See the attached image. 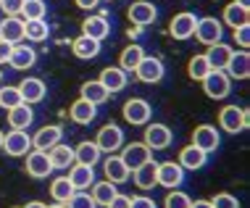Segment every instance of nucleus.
Returning <instances> with one entry per match:
<instances>
[{
	"instance_id": "obj_10",
	"label": "nucleus",
	"mask_w": 250,
	"mask_h": 208,
	"mask_svg": "<svg viewBox=\"0 0 250 208\" xmlns=\"http://www.w3.org/2000/svg\"><path fill=\"white\" fill-rule=\"evenodd\" d=\"M134 74H137V79L140 82H145V84H155V82H161L164 79V63H161V58H153V56H145L143 61L137 63V69H134Z\"/></svg>"
},
{
	"instance_id": "obj_36",
	"label": "nucleus",
	"mask_w": 250,
	"mask_h": 208,
	"mask_svg": "<svg viewBox=\"0 0 250 208\" xmlns=\"http://www.w3.org/2000/svg\"><path fill=\"white\" fill-rule=\"evenodd\" d=\"M116 192H119L116 185L108 182V179H103V182H92V200H95L98 206H108Z\"/></svg>"
},
{
	"instance_id": "obj_23",
	"label": "nucleus",
	"mask_w": 250,
	"mask_h": 208,
	"mask_svg": "<svg viewBox=\"0 0 250 208\" xmlns=\"http://www.w3.org/2000/svg\"><path fill=\"white\" fill-rule=\"evenodd\" d=\"M35 61H37L35 48H29V45H13L11 58H8V63L13 66V69L26 71V69H32V66H35Z\"/></svg>"
},
{
	"instance_id": "obj_12",
	"label": "nucleus",
	"mask_w": 250,
	"mask_h": 208,
	"mask_svg": "<svg viewBox=\"0 0 250 208\" xmlns=\"http://www.w3.org/2000/svg\"><path fill=\"white\" fill-rule=\"evenodd\" d=\"M195 24H198L195 13L182 11V13H177V16L171 19V24H168V35H171L174 40H190L195 35Z\"/></svg>"
},
{
	"instance_id": "obj_49",
	"label": "nucleus",
	"mask_w": 250,
	"mask_h": 208,
	"mask_svg": "<svg viewBox=\"0 0 250 208\" xmlns=\"http://www.w3.org/2000/svg\"><path fill=\"white\" fill-rule=\"evenodd\" d=\"M74 3H77L82 11H92V8H98V3H100V0H74Z\"/></svg>"
},
{
	"instance_id": "obj_14",
	"label": "nucleus",
	"mask_w": 250,
	"mask_h": 208,
	"mask_svg": "<svg viewBox=\"0 0 250 208\" xmlns=\"http://www.w3.org/2000/svg\"><path fill=\"white\" fill-rule=\"evenodd\" d=\"M103 171H105V179L113 185H124L126 179L132 177V171L126 169V164L121 161V156H113V153H108V158L103 161Z\"/></svg>"
},
{
	"instance_id": "obj_15",
	"label": "nucleus",
	"mask_w": 250,
	"mask_h": 208,
	"mask_svg": "<svg viewBox=\"0 0 250 208\" xmlns=\"http://www.w3.org/2000/svg\"><path fill=\"white\" fill-rule=\"evenodd\" d=\"M229 79H248L250 77V53L248 50H237L229 56V61L224 66Z\"/></svg>"
},
{
	"instance_id": "obj_29",
	"label": "nucleus",
	"mask_w": 250,
	"mask_h": 208,
	"mask_svg": "<svg viewBox=\"0 0 250 208\" xmlns=\"http://www.w3.org/2000/svg\"><path fill=\"white\" fill-rule=\"evenodd\" d=\"M155 171H158V164H155L153 158L145 161L143 166L134 169V185H137L140 190H153L155 187Z\"/></svg>"
},
{
	"instance_id": "obj_2",
	"label": "nucleus",
	"mask_w": 250,
	"mask_h": 208,
	"mask_svg": "<svg viewBox=\"0 0 250 208\" xmlns=\"http://www.w3.org/2000/svg\"><path fill=\"white\" fill-rule=\"evenodd\" d=\"M250 124V116L248 111H242L240 105H224L219 113V126L229 135H237V132H245Z\"/></svg>"
},
{
	"instance_id": "obj_47",
	"label": "nucleus",
	"mask_w": 250,
	"mask_h": 208,
	"mask_svg": "<svg viewBox=\"0 0 250 208\" xmlns=\"http://www.w3.org/2000/svg\"><path fill=\"white\" fill-rule=\"evenodd\" d=\"M129 208H158V206H155V200H153V198L137 195V198H132V206H129Z\"/></svg>"
},
{
	"instance_id": "obj_18",
	"label": "nucleus",
	"mask_w": 250,
	"mask_h": 208,
	"mask_svg": "<svg viewBox=\"0 0 250 208\" xmlns=\"http://www.w3.org/2000/svg\"><path fill=\"white\" fill-rule=\"evenodd\" d=\"M19 92H21V100H24V103L32 105V103H40V100H45V92H48V87H45L42 79L26 77L24 82H19Z\"/></svg>"
},
{
	"instance_id": "obj_22",
	"label": "nucleus",
	"mask_w": 250,
	"mask_h": 208,
	"mask_svg": "<svg viewBox=\"0 0 250 208\" xmlns=\"http://www.w3.org/2000/svg\"><path fill=\"white\" fill-rule=\"evenodd\" d=\"M0 40H5V42H11V45L21 42L24 40V19L5 16L3 21H0Z\"/></svg>"
},
{
	"instance_id": "obj_28",
	"label": "nucleus",
	"mask_w": 250,
	"mask_h": 208,
	"mask_svg": "<svg viewBox=\"0 0 250 208\" xmlns=\"http://www.w3.org/2000/svg\"><path fill=\"white\" fill-rule=\"evenodd\" d=\"M71 53L77 58H82V61H90V58H95L100 53V42L98 40H90V37L79 35L77 40H71Z\"/></svg>"
},
{
	"instance_id": "obj_20",
	"label": "nucleus",
	"mask_w": 250,
	"mask_h": 208,
	"mask_svg": "<svg viewBox=\"0 0 250 208\" xmlns=\"http://www.w3.org/2000/svg\"><path fill=\"white\" fill-rule=\"evenodd\" d=\"M82 35L90 37V40H98V42H103V40L111 35V21H108L105 16H90L82 21Z\"/></svg>"
},
{
	"instance_id": "obj_4",
	"label": "nucleus",
	"mask_w": 250,
	"mask_h": 208,
	"mask_svg": "<svg viewBox=\"0 0 250 208\" xmlns=\"http://www.w3.org/2000/svg\"><path fill=\"white\" fill-rule=\"evenodd\" d=\"M95 145L100 147V153H116L124 147V129L116 124H105V126H100V132H98V137H95Z\"/></svg>"
},
{
	"instance_id": "obj_55",
	"label": "nucleus",
	"mask_w": 250,
	"mask_h": 208,
	"mask_svg": "<svg viewBox=\"0 0 250 208\" xmlns=\"http://www.w3.org/2000/svg\"><path fill=\"white\" fill-rule=\"evenodd\" d=\"M0 79H3V71H0Z\"/></svg>"
},
{
	"instance_id": "obj_11",
	"label": "nucleus",
	"mask_w": 250,
	"mask_h": 208,
	"mask_svg": "<svg viewBox=\"0 0 250 208\" xmlns=\"http://www.w3.org/2000/svg\"><path fill=\"white\" fill-rule=\"evenodd\" d=\"M171 129H168L166 124H147L145 126V140L143 143L150 147V150H166L168 145H171Z\"/></svg>"
},
{
	"instance_id": "obj_26",
	"label": "nucleus",
	"mask_w": 250,
	"mask_h": 208,
	"mask_svg": "<svg viewBox=\"0 0 250 208\" xmlns=\"http://www.w3.org/2000/svg\"><path fill=\"white\" fill-rule=\"evenodd\" d=\"M100 147L95 145V140H84V143H79L77 147H74V164H84V166H95L100 161Z\"/></svg>"
},
{
	"instance_id": "obj_31",
	"label": "nucleus",
	"mask_w": 250,
	"mask_h": 208,
	"mask_svg": "<svg viewBox=\"0 0 250 208\" xmlns=\"http://www.w3.org/2000/svg\"><path fill=\"white\" fill-rule=\"evenodd\" d=\"M232 53H234V50L229 48V45L216 42V45H208V50L203 53V56H206V61H208V63H211V69H224Z\"/></svg>"
},
{
	"instance_id": "obj_8",
	"label": "nucleus",
	"mask_w": 250,
	"mask_h": 208,
	"mask_svg": "<svg viewBox=\"0 0 250 208\" xmlns=\"http://www.w3.org/2000/svg\"><path fill=\"white\" fill-rule=\"evenodd\" d=\"M3 150L13 158H21L32 150V137L26 135V129H11L8 135H3Z\"/></svg>"
},
{
	"instance_id": "obj_16",
	"label": "nucleus",
	"mask_w": 250,
	"mask_h": 208,
	"mask_svg": "<svg viewBox=\"0 0 250 208\" xmlns=\"http://www.w3.org/2000/svg\"><path fill=\"white\" fill-rule=\"evenodd\" d=\"M126 16H129V21L134 26H147L155 21V16H158V11H155L153 3H147V0H137V3L129 5V11H126Z\"/></svg>"
},
{
	"instance_id": "obj_48",
	"label": "nucleus",
	"mask_w": 250,
	"mask_h": 208,
	"mask_svg": "<svg viewBox=\"0 0 250 208\" xmlns=\"http://www.w3.org/2000/svg\"><path fill=\"white\" fill-rule=\"evenodd\" d=\"M11 50H13V45H11V42H5V40H0V63H8Z\"/></svg>"
},
{
	"instance_id": "obj_21",
	"label": "nucleus",
	"mask_w": 250,
	"mask_h": 208,
	"mask_svg": "<svg viewBox=\"0 0 250 208\" xmlns=\"http://www.w3.org/2000/svg\"><path fill=\"white\" fill-rule=\"evenodd\" d=\"M98 82L105 87L108 92H121L126 87V71L124 69H119V66H108V69L100 71V77H98Z\"/></svg>"
},
{
	"instance_id": "obj_9",
	"label": "nucleus",
	"mask_w": 250,
	"mask_h": 208,
	"mask_svg": "<svg viewBox=\"0 0 250 208\" xmlns=\"http://www.w3.org/2000/svg\"><path fill=\"white\" fill-rule=\"evenodd\" d=\"M192 145L195 147H200L203 153H213V150H219V145H221V135H219V129L211 124H200V126H195V132H192Z\"/></svg>"
},
{
	"instance_id": "obj_3",
	"label": "nucleus",
	"mask_w": 250,
	"mask_h": 208,
	"mask_svg": "<svg viewBox=\"0 0 250 208\" xmlns=\"http://www.w3.org/2000/svg\"><path fill=\"white\" fill-rule=\"evenodd\" d=\"M192 37H198V42H203L206 48L208 45H216V42H221V37H224V24H221L219 19H213V16L198 19Z\"/></svg>"
},
{
	"instance_id": "obj_27",
	"label": "nucleus",
	"mask_w": 250,
	"mask_h": 208,
	"mask_svg": "<svg viewBox=\"0 0 250 208\" xmlns=\"http://www.w3.org/2000/svg\"><path fill=\"white\" fill-rule=\"evenodd\" d=\"M69 116H71L74 124H90V122H95V116H98V105H92V103H87V100L79 98L71 103Z\"/></svg>"
},
{
	"instance_id": "obj_45",
	"label": "nucleus",
	"mask_w": 250,
	"mask_h": 208,
	"mask_svg": "<svg viewBox=\"0 0 250 208\" xmlns=\"http://www.w3.org/2000/svg\"><path fill=\"white\" fill-rule=\"evenodd\" d=\"M21 5H24V0H0V8H3L5 16H19Z\"/></svg>"
},
{
	"instance_id": "obj_34",
	"label": "nucleus",
	"mask_w": 250,
	"mask_h": 208,
	"mask_svg": "<svg viewBox=\"0 0 250 208\" xmlns=\"http://www.w3.org/2000/svg\"><path fill=\"white\" fill-rule=\"evenodd\" d=\"M24 37L32 40V42H42V40L50 37V26L45 19H37V21H24Z\"/></svg>"
},
{
	"instance_id": "obj_46",
	"label": "nucleus",
	"mask_w": 250,
	"mask_h": 208,
	"mask_svg": "<svg viewBox=\"0 0 250 208\" xmlns=\"http://www.w3.org/2000/svg\"><path fill=\"white\" fill-rule=\"evenodd\" d=\"M132 206V198L129 195H121V192H116V195L111 198V203H108L105 208H129Z\"/></svg>"
},
{
	"instance_id": "obj_24",
	"label": "nucleus",
	"mask_w": 250,
	"mask_h": 208,
	"mask_svg": "<svg viewBox=\"0 0 250 208\" xmlns=\"http://www.w3.org/2000/svg\"><path fill=\"white\" fill-rule=\"evenodd\" d=\"M206 161H208V153H203L200 147H195L192 143L187 147H182V153H179V166H182V169L198 171V169L206 166Z\"/></svg>"
},
{
	"instance_id": "obj_33",
	"label": "nucleus",
	"mask_w": 250,
	"mask_h": 208,
	"mask_svg": "<svg viewBox=\"0 0 250 208\" xmlns=\"http://www.w3.org/2000/svg\"><path fill=\"white\" fill-rule=\"evenodd\" d=\"M145 58V50L140 48V45H126L124 50H121V56H119V69H124L126 74L137 69V63Z\"/></svg>"
},
{
	"instance_id": "obj_54",
	"label": "nucleus",
	"mask_w": 250,
	"mask_h": 208,
	"mask_svg": "<svg viewBox=\"0 0 250 208\" xmlns=\"http://www.w3.org/2000/svg\"><path fill=\"white\" fill-rule=\"evenodd\" d=\"M0 150H3V129H0Z\"/></svg>"
},
{
	"instance_id": "obj_38",
	"label": "nucleus",
	"mask_w": 250,
	"mask_h": 208,
	"mask_svg": "<svg viewBox=\"0 0 250 208\" xmlns=\"http://www.w3.org/2000/svg\"><path fill=\"white\" fill-rule=\"evenodd\" d=\"M21 16H24V21H37V19H45V16H48V5H45V0H24Z\"/></svg>"
},
{
	"instance_id": "obj_35",
	"label": "nucleus",
	"mask_w": 250,
	"mask_h": 208,
	"mask_svg": "<svg viewBox=\"0 0 250 208\" xmlns=\"http://www.w3.org/2000/svg\"><path fill=\"white\" fill-rule=\"evenodd\" d=\"M224 21L232 26V29H237V26H242V24H250V11L237 5V3H229L224 8Z\"/></svg>"
},
{
	"instance_id": "obj_41",
	"label": "nucleus",
	"mask_w": 250,
	"mask_h": 208,
	"mask_svg": "<svg viewBox=\"0 0 250 208\" xmlns=\"http://www.w3.org/2000/svg\"><path fill=\"white\" fill-rule=\"evenodd\" d=\"M19 103H24L19 87H0V105H3V108H13V105H19Z\"/></svg>"
},
{
	"instance_id": "obj_25",
	"label": "nucleus",
	"mask_w": 250,
	"mask_h": 208,
	"mask_svg": "<svg viewBox=\"0 0 250 208\" xmlns=\"http://www.w3.org/2000/svg\"><path fill=\"white\" fill-rule=\"evenodd\" d=\"M35 122V111H32V105L26 103H19L8 108V126L11 129H26V126H32Z\"/></svg>"
},
{
	"instance_id": "obj_42",
	"label": "nucleus",
	"mask_w": 250,
	"mask_h": 208,
	"mask_svg": "<svg viewBox=\"0 0 250 208\" xmlns=\"http://www.w3.org/2000/svg\"><path fill=\"white\" fill-rule=\"evenodd\" d=\"M190 195H185V192H179V190H171L166 195L164 200V208H190Z\"/></svg>"
},
{
	"instance_id": "obj_13",
	"label": "nucleus",
	"mask_w": 250,
	"mask_h": 208,
	"mask_svg": "<svg viewBox=\"0 0 250 208\" xmlns=\"http://www.w3.org/2000/svg\"><path fill=\"white\" fill-rule=\"evenodd\" d=\"M153 158V150L145 143H129L126 147H121V161L126 164V169L134 171L137 166H143L145 161Z\"/></svg>"
},
{
	"instance_id": "obj_5",
	"label": "nucleus",
	"mask_w": 250,
	"mask_h": 208,
	"mask_svg": "<svg viewBox=\"0 0 250 208\" xmlns=\"http://www.w3.org/2000/svg\"><path fill=\"white\" fill-rule=\"evenodd\" d=\"M185 182V169L179 166V161H164L158 164V171H155V185L166 187V190H177V187Z\"/></svg>"
},
{
	"instance_id": "obj_1",
	"label": "nucleus",
	"mask_w": 250,
	"mask_h": 208,
	"mask_svg": "<svg viewBox=\"0 0 250 208\" xmlns=\"http://www.w3.org/2000/svg\"><path fill=\"white\" fill-rule=\"evenodd\" d=\"M203 90H206L208 98L224 100V98H229V92H232V79L227 77L224 69H211L203 77Z\"/></svg>"
},
{
	"instance_id": "obj_44",
	"label": "nucleus",
	"mask_w": 250,
	"mask_h": 208,
	"mask_svg": "<svg viewBox=\"0 0 250 208\" xmlns=\"http://www.w3.org/2000/svg\"><path fill=\"white\" fill-rule=\"evenodd\" d=\"M234 42H237L242 50L250 48V24H242V26L234 29Z\"/></svg>"
},
{
	"instance_id": "obj_40",
	"label": "nucleus",
	"mask_w": 250,
	"mask_h": 208,
	"mask_svg": "<svg viewBox=\"0 0 250 208\" xmlns=\"http://www.w3.org/2000/svg\"><path fill=\"white\" fill-rule=\"evenodd\" d=\"M63 206H66V208H98V203L92 200L90 192H82V190L74 192V195H71L69 200H66Z\"/></svg>"
},
{
	"instance_id": "obj_51",
	"label": "nucleus",
	"mask_w": 250,
	"mask_h": 208,
	"mask_svg": "<svg viewBox=\"0 0 250 208\" xmlns=\"http://www.w3.org/2000/svg\"><path fill=\"white\" fill-rule=\"evenodd\" d=\"M24 208H48L45 203H40V200H32V203H26Z\"/></svg>"
},
{
	"instance_id": "obj_52",
	"label": "nucleus",
	"mask_w": 250,
	"mask_h": 208,
	"mask_svg": "<svg viewBox=\"0 0 250 208\" xmlns=\"http://www.w3.org/2000/svg\"><path fill=\"white\" fill-rule=\"evenodd\" d=\"M237 5H242V8H250V0H234Z\"/></svg>"
},
{
	"instance_id": "obj_32",
	"label": "nucleus",
	"mask_w": 250,
	"mask_h": 208,
	"mask_svg": "<svg viewBox=\"0 0 250 208\" xmlns=\"http://www.w3.org/2000/svg\"><path fill=\"white\" fill-rule=\"evenodd\" d=\"M48 158L53 164V171H56V169H69V166L74 164V147L58 143V145H53L48 150Z\"/></svg>"
},
{
	"instance_id": "obj_39",
	"label": "nucleus",
	"mask_w": 250,
	"mask_h": 208,
	"mask_svg": "<svg viewBox=\"0 0 250 208\" xmlns=\"http://www.w3.org/2000/svg\"><path fill=\"white\" fill-rule=\"evenodd\" d=\"M211 71V63L206 61V56H192L190 63H187V74H190V79H195V82H203V77Z\"/></svg>"
},
{
	"instance_id": "obj_7",
	"label": "nucleus",
	"mask_w": 250,
	"mask_h": 208,
	"mask_svg": "<svg viewBox=\"0 0 250 208\" xmlns=\"http://www.w3.org/2000/svg\"><path fill=\"white\" fill-rule=\"evenodd\" d=\"M121 113L132 126H143L150 122V103L143 98H129L124 105H121Z\"/></svg>"
},
{
	"instance_id": "obj_30",
	"label": "nucleus",
	"mask_w": 250,
	"mask_h": 208,
	"mask_svg": "<svg viewBox=\"0 0 250 208\" xmlns=\"http://www.w3.org/2000/svg\"><path fill=\"white\" fill-rule=\"evenodd\" d=\"M79 98L87 100V103H92V105H100V103H105V100L111 98V92H108L105 87L98 82V79H90V82L82 84V92H79Z\"/></svg>"
},
{
	"instance_id": "obj_17",
	"label": "nucleus",
	"mask_w": 250,
	"mask_h": 208,
	"mask_svg": "<svg viewBox=\"0 0 250 208\" xmlns=\"http://www.w3.org/2000/svg\"><path fill=\"white\" fill-rule=\"evenodd\" d=\"M63 140V129L58 124H48L42 129H37V135L32 137V147L35 150H50L53 145H58Z\"/></svg>"
},
{
	"instance_id": "obj_37",
	"label": "nucleus",
	"mask_w": 250,
	"mask_h": 208,
	"mask_svg": "<svg viewBox=\"0 0 250 208\" xmlns=\"http://www.w3.org/2000/svg\"><path fill=\"white\" fill-rule=\"evenodd\" d=\"M74 185L69 182V177H58V179H53V185H50V195L56 203H66L71 195H74Z\"/></svg>"
},
{
	"instance_id": "obj_50",
	"label": "nucleus",
	"mask_w": 250,
	"mask_h": 208,
	"mask_svg": "<svg viewBox=\"0 0 250 208\" xmlns=\"http://www.w3.org/2000/svg\"><path fill=\"white\" fill-rule=\"evenodd\" d=\"M190 208H213L211 200H195V203H190Z\"/></svg>"
},
{
	"instance_id": "obj_6",
	"label": "nucleus",
	"mask_w": 250,
	"mask_h": 208,
	"mask_svg": "<svg viewBox=\"0 0 250 208\" xmlns=\"http://www.w3.org/2000/svg\"><path fill=\"white\" fill-rule=\"evenodd\" d=\"M24 169L32 179H48V174H53V164L48 158V150H35V147H32V150L26 153Z\"/></svg>"
},
{
	"instance_id": "obj_43",
	"label": "nucleus",
	"mask_w": 250,
	"mask_h": 208,
	"mask_svg": "<svg viewBox=\"0 0 250 208\" xmlns=\"http://www.w3.org/2000/svg\"><path fill=\"white\" fill-rule=\"evenodd\" d=\"M211 206L213 208H240V200L234 195H229V192H219V195H213Z\"/></svg>"
},
{
	"instance_id": "obj_53",
	"label": "nucleus",
	"mask_w": 250,
	"mask_h": 208,
	"mask_svg": "<svg viewBox=\"0 0 250 208\" xmlns=\"http://www.w3.org/2000/svg\"><path fill=\"white\" fill-rule=\"evenodd\" d=\"M48 208H66L63 203H53V206H48Z\"/></svg>"
},
{
	"instance_id": "obj_19",
	"label": "nucleus",
	"mask_w": 250,
	"mask_h": 208,
	"mask_svg": "<svg viewBox=\"0 0 250 208\" xmlns=\"http://www.w3.org/2000/svg\"><path fill=\"white\" fill-rule=\"evenodd\" d=\"M69 182L74 185V190H90L92 182H95V166L71 164L69 166Z\"/></svg>"
}]
</instances>
